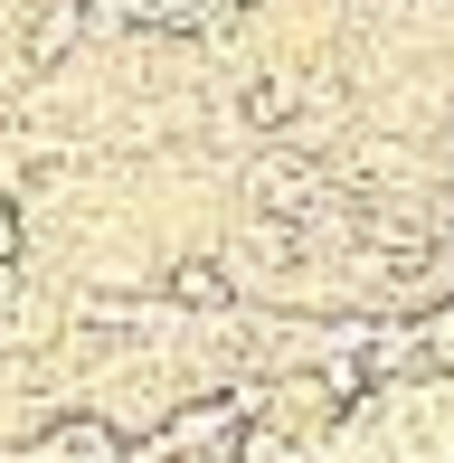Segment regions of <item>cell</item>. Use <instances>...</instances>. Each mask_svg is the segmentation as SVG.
<instances>
[{"label":"cell","instance_id":"cell-2","mask_svg":"<svg viewBox=\"0 0 454 463\" xmlns=\"http://www.w3.org/2000/svg\"><path fill=\"white\" fill-rule=\"evenodd\" d=\"M199 10H209V38H218V29H246L265 0H199Z\"/></svg>","mask_w":454,"mask_h":463},{"label":"cell","instance_id":"cell-1","mask_svg":"<svg viewBox=\"0 0 454 463\" xmlns=\"http://www.w3.org/2000/svg\"><path fill=\"white\" fill-rule=\"evenodd\" d=\"M171 293H180L190 312H227V275H218V265H180Z\"/></svg>","mask_w":454,"mask_h":463}]
</instances>
